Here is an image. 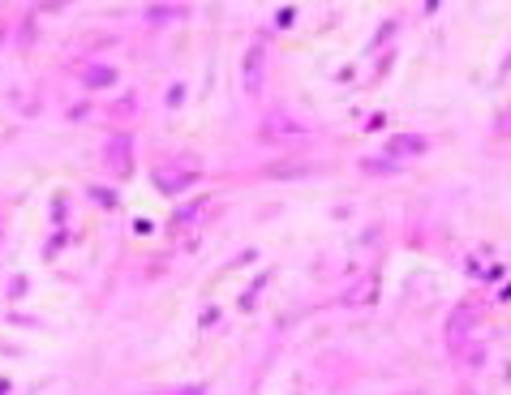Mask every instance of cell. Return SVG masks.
I'll list each match as a JSON object with an SVG mask.
<instances>
[{
	"instance_id": "cell-1",
	"label": "cell",
	"mask_w": 511,
	"mask_h": 395,
	"mask_svg": "<svg viewBox=\"0 0 511 395\" xmlns=\"http://www.w3.org/2000/svg\"><path fill=\"white\" fill-rule=\"evenodd\" d=\"M258 134H262V142H293V138H305L310 125L301 117H293V112H283V107H271L258 125Z\"/></svg>"
},
{
	"instance_id": "cell-2",
	"label": "cell",
	"mask_w": 511,
	"mask_h": 395,
	"mask_svg": "<svg viewBox=\"0 0 511 395\" xmlns=\"http://www.w3.org/2000/svg\"><path fill=\"white\" fill-rule=\"evenodd\" d=\"M430 142L421 138V134H400V138H391V159L400 163V159H409V155H421Z\"/></svg>"
},
{
	"instance_id": "cell-3",
	"label": "cell",
	"mask_w": 511,
	"mask_h": 395,
	"mask_svg": "<svg viewBox=\"0 0 511 395\" xmlns=\"http://www.w3.org/2000/svg\"><path fill=\"white\" fill-rule=\"evenodd\" d=\"M185 185H194V172H185V167H163L159 172V189H168V194H177Z\"/></svg>"
},
{
	"instance_id": "cell-4",
	"label": "cell",
	"mask_w": 511,
	"mask_h": 395,
	"mask_svg": "<svg viewBox=\"0 0 511 395\" xmlns=\"http://www.w3.org/2000/svg\"><path fill=\"white\" fill-rule=\"evenodd\" d=\"M361 172H370V177H395V172H400V163H395V159H361Z\"/></svg>"
},
{
	"instance_id": "cell-5",
	"label": "cell",
	"mask_w": 511,
	"mask_h": 395,
	"mask_svg": "<svg viewBox=\"0 0 511 395\" xmlns=\"http://www.w3.org/2000/svg\"><path fill=\"white\" fill-rule=\"evenodd\" d=\"M249 73H245V86L254 90L258 82H262V47H249V65H245Z\"/></svg>"
},
{
	"instance_id": "cell-6",
	"label": "cell",
	"mask_w": 511,
	"mask_h": 395,
	"mask_svg": "<svg viewBox=\"0 0 511 395\" xmlns=\"http://www.w3.org/2000/svg\"><path fill=\"white\" fill-rule=\"evenodd\" d=\"M117 82V69H107V65H90L86 69V86H112Z\"/></svg>"
},
{
	"instance_id": "cell-7",
	"label": "cell",
	"mask_w": 511,
	"mask_h": 395,
	"mask_svg": "<svg viewBox=\"0 0 511 395\" xmlns=\"http://www.w3.org/2000/svg\"><path fill=\"white\" fill-rule=\"evenodd\" d=\"M494 129H498V134H511V107H507V112H503V117L494 121Z\"/></svg>"
}]
</instances>
